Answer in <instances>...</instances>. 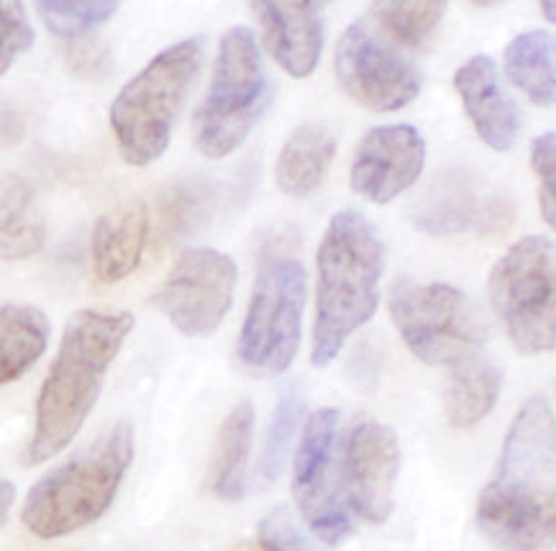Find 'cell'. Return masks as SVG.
I'll use <instances>...</instances> for the list:
<instances>
[{
    "label": "cell",
    "instance_id": "obj_1",
    "mask_svg": "<svg viewBox=\"0 0 556 551\" xmlns=\"http://www.w3.org/2000/svg\"><path fill=\"white\" fill-rule=\"evenodd\" d=\"M477 526L501 551L556 547V421L546 398H529L513 418L477 500Z\"/></svg>",
    "mask_w": 556,
    "mask_h": 551
},
{
    "label": "cell",
    "instance_id": "obj_34",
    "mask_svg": "<svg viewBox=\"0 0 556 551\" xmlns=\"http://www.w3.org/2000/svg\"><path fill=\"white\" fill-rule=\"evenodd\" d=\"M541 13H544L548 24H556V0H544V3H541Z\"/></svg>",
    "mask_w": 556,
    "mask_h": 551
},
{
    "label": "cell",
    "instance_id": "obj_31",
    "mask_svg": "<svg viewBox=\"0 0 556 551\" xmlns=\"http://www.w3.org/2000/svg\"><path fill=\"white\" fill-rule=\"evenodd\" d=\"M0 28H3V57H0V73H9L13 62L31 49L34 28L28 26L26 9L21 3L0 5Z\"/></svg>",
    "mask_w": 556,
    "mask_h": 551
},
{
    "label": "cell",
    "instance_id": "obj_32",
    "mask_svg": "<svg viewBox=\"0 0 556 551\" xmlns=\"http://www.w3.org/2000/svg\"><path fill=\"white\" fill-rule=\"evenodd\" d=\"M260 541L267 551H313L285 505L275 508L262 518Z\"/></svg>",
    "mask_w": 556,
    "mask_h": 551
},
{
    "label": "cell",
    "instance_id": "obj_30",
    "mask_svg": "<svg viewBox=\"0 0 556 551\" xmlns=\"http://www.w3.org/2000/svg\"><path fill=\"white\" fill-rule=\"evenodd\" d=\"M111 49L90 34L73 39L64 49V64L83 80H103L111 73Z\"/></svg>",
    "mask_w": 556,
    "mask_h": 551
},
{
    "label": "cell",
    "instance_id": "obj_27",
    "mask_svg": "<svg viewBox=\"0 0 556 551\" xmlns=\"http://www.w3.org/2000/svg\"><path fill=\"white\" fill-rule=\"evenodd\" d=\"M303 416V398L298 396V390L288 388L277 400L273 421H269L265 449L260 456V477L265 483H275L282 475L285 460H288L292 439H295L298 426H301Z\"/></svg>",
    "mask_w": 556,
    "mask_h": 551
},
{
    "label": "cell",
    "instance_id": "obj_7",
    "mask_svg": "<svg viewBox=\"0 0 556 551\" xmlns=\"http://www.w3.org/2000/svg\"><path fill=\"white\" fill-rule=\"evenodd\" d=\"M388 305L405 347L431 367H462L475 362V354L488 339L480 308L452 285L397 277Z\"/></svg>",
    "mask_w": 556,
    "mask_h": 551
},
{
    "label": "cell",
    "instance_id": "obj_21",
    "mask_svg": "<svg viewBox=\"0 0 556 551\" xmlns=\"http://www.w3.org/2000/svg\"><path fill=\"white\" fill-rule=\"evenodd\" d=\"M49 343V321L34 305H3L0 311V380L16 383L37 364Z\"/></svg>",
    "mask_w": 556,
    "mask_h": 551
},
{
    "label": "cell",
    "instance_id": "obj_15",
    "mask_svg": "<svg viewBox=\"0 0 556 551\" xmlns=\"http://www.w3.org/2000/svg\"><path fill=\"white\" fill-rule=\"evenodd\" d=\"M454 88L484 145L495 152H510L520 136V111L516 100L503 88L493 57H469L456 70Z\"/></svg>",
    "mask_w": 556,
    "mask_h": 551
},
{
    "label": "cell",
    "instance_id": "obj_20",
    "mask_svg": "<svg viewBox=\"0 0 556 551\" xmlns=\"http://www.w3.org/2000/svg\"><path fill=\"white\" fill-rule=\"evenodd\" d=\"M254 408L249 400H241L228 413L218 431L216 454L211 462V490L213 496L237 503L247 492V462L252 452Z\"/></svg>",
    "mask_w": 556,
    "mask_h": 551
},
{
    "label": "cell",
    "instance_id": "obj_16",
    "mask_svg": "<svg viewBox=\"0 0 556 551\" xmlns=\"http://www.w3.org/2000/svg\"><path fill=\"white\" fill-rule=\"evenodd\" d=\"M252 11L265 34V47L290 77L313 75L324 49V3L262 0Z\"/></svg>",
    "mask_w": 556,
    "mask_h": 551
},
{
    "label": "cell",
    "instance_id": "obj_3",
    "mask_svg": "<svg viewBox=\"0 0 556 551\" xmlns=\"http://www.w3.org/2000/svg\"><path fill=\"white\" fill-rule=\"evenodd\" d=\"M318 292L313 321V367H329L349 336L380 305L384 247L375 226L356 211H339L318 249Z\"/></svg>",
    "mask_w": 556,
    "mask_h": 551
},
{
    "label": "cell",
    "instance_id": "obj_9",
    "mask_svg": "<svg viewBox=\"0 0 556 551\" xmlns=\"http://www.w3.org/2000/svg\"><path fill=\"white\" fill-rule=\"evenodd\" d=\"M305 267L292 254L262 262L239 334V360L256 377H275L295 362L301 349Z\"/></svg>",
    "mask_w": 556,
    "mask_h": 551
},
{
    "label": "cell",
    "instance_id": "obj_11",
    "mask_svg": "<svg viewBox=\"0 0 556 551\" xmlns=\"http://www.w3.org/2000/svg\"><path fill=\"white\" fill-rule=\"evenodd\" d=\"M237 277V262L218 249H185L156 290L154 303L177 331L205 339L224 324Z\"/></svg>",
    "mask_w": 556,
    "mask_h": 551
},
{
    "label": "cell",
    "instance_id": "obj_29",
    "mask_svg": "<svg viewBox=\"0 0 556 551\" xmlns=\"http://www.w3.org/2000/svg\"><path fill=\"white\" fill-rule=\"evenodd\" d=\"M531 167L539 177L541 216L556 231V132L541 134L533 139Z\"/></svg>",
    "mask_w": 556,
    "mask_h": 551
},
{
    "label": "cell",
    "instance_id": "obj_25",
    "mask_svg": "<svg viewBox=\"0 0 556 551\" xmlns=\"http://www.w3.org/2000/svg\"><path fill=\"white\" fill-rule=\"evenodd\" d=\"M446 3L439 0H420V3H372L369 9V18L375 21V26L388 37L392 45L401 49H420L426 41L431 39V34L437 32L439 21L444 18Z\"/></svg>",
    "mask_w": 556,
    "mask_h": 551
},
{
    "label": "cell",
    "instance_id": "obj_13",
    "mask_svg": "<svg viewBox=\"0 0 556 551\" xmlns=\"http://www.w3.org/2000/svg\"><path fill=\"white\" fill-rule=\"evenodd\" d=\"M401 472V443L390 426L362 421L344 447V496L352 511L367 524L380 526L395 505V483Z\"/></svg>",
    "mask_w": 556,
    "mask_h": 551
},
{
    "label": "cell",
    "instance_id": "obj_10",
    "mask_svg": "<svg viewBox=\"0 0 556 551\" xmlns=\"http://www.w3.org/2000/svg\"><path fill=\"white\" fill-rule=\"evenodd\" d=\"M341 90L369 111H401L420 92V73L405 49L384 37L367 18L354 21L337 47Z\"/></svg>",
    "mask_w": 556,
    "mask_h": 551
},
{
    "label": "cell",
    "instance_id": "obj_23",
    "mask_svg": "<svg viewBox=\"0 0 556 551\" xmlns=\"http://www.w3.org/2000/svg\"><path fill=\"white\" fill-rule=\"evenodd\" d=\"M218 205V188L205 177L175 183L160 198V241L185 239L208 224Z\"/></svg>",
    "mask_w": 556,
    "mask_h": 551
},
{
    "label": "cell",
    "instance_id": "obj_18",
    "mask_svg": "<svg viewBox=\"0 0 556 551\" xmlns=\"http://www.w3.org/2000/svg\"><path fill=\"white\" fill-rule=\"evenodd\" d=\"M333 154L337 139L326 126L303 124L288 136L275 164L277 185L285 196L305 198L324 183Z\"/></svg>",
    "mask_w": 556,
    "mask_h": 551
},
{
    "label": "cell",
    "instance_id": "obj_35",
    "mask_svg": "<svg viewBox=\"0 0 556 551\" xmlns=\"http://www.w3.org/2000/svg\"><path fill=\"white\" fill-rule=\"evenodd\" d=\"M241 551H256V549H241Z\"/></svg>",
    "mask_w": 556,
    "mask_h": 551
},
{
    "label": "cell",
    "instance_id": "obj_17",
    "mask_svg": "<svg viewBox=\"0 0 556 551\" xmlns=\"http://www.w3.org/2000/svg\"><path fill=\"white\" fill-rule=\"evenodd\" d=\"M149 239L144 200H126L92 228V272L105 285L121 283L139 267Z\"/></svg>",
    "mask_w": 556,
    "mask_h": 551
},
{
    "label": "cell",
    "instance_id": "obj_19",
    "mask_svg": "<svg viewBox=\"0 0 556 551\" xmlns=\"http://www.w3.org/2000/svg\"><path fill=\"white\" fill-rule=\"evenodd\" d=\"M505 75L536 105H556V34L541 28L518 34L505 47Z\"/></svg>",
    "mask_w": 556,
    "mask_h": 551
},
{
    "label": "cell",
    "instance_id": "obj_8",
    "mask_svg": "<svg viewBox=\"0 0 556 551\" xmlns=\"http://www.w3.org/2000/svg\"><path fill=\"white\" fill-rule=\"evenodd\" d=\"M490 300L520 354L556 347V241L523 236L490 272Z\"/></svg>",
    "mask_w": 556,
    "mask_h": 551
},
{
    "label": "cell",
    "instance_id": "obj_22",
    "mask_svg": "<svg viewBox=\"0 0 556 551\" xmlns=\"http://www.w3.org/2000/svg\"><path fill=\"white\" fill-rule=\"evenodd\" d=\"M503 390V372L495 364L467 362L448 380L444 396L446 421L454 428H472L490 416Z\"/></svg>",
    "mask_w": 556,
    "mask_h": 551
},
{
    "label": "cell",
    "instance_id": "obj_33",
    "mask_svg": "<svg viewBox=\"0 0 556 551\" xmlns=\"http://www.w3.org/2000/svg\"><path fill=\"white\" fill-rule=\"evenodd\" d=\"M13 498H16V488H13V483H9V479H3V483H0V521H3V524L9 521Z\"/></svg>",
    "mask_w": 556,
    "mask_h": 551
},
{
    "label": "cell",
    "instance_id": "obj_24",
    "mask_svg": "<svg viewBox=\"0 0 556 551\" xmlns=\"http://www.w3.org/2000/svg\"><path fill=\"white\" fill-rule=\"evenodd\" d=\"M47 228L37 211L34 188L21 177H9L3 188V256L26 260L45 247Z\"/></svg>",
    "mask_w": 556,
    "mask_h": 551
},
{
    "label": "cell",
    "instance_id": "obj_4",
    "mask_svg": "<svg viewBox=\"0 0 556 551\" xmlns=\"http://www.w3.org/2000/svg\"><path fill=\"white\" fill-rule=\"evenodd\" d=\"M134 460V431L116 424L83 454L41 477L28 490L21 521L37 539L83 531L109 511Z\"/></svg>",
    "mask_w": 556,
    "mask_h": 551
},
{
    "label": "cell",
    "instance_id": "obj_14",
    "mask_svg": "<svg viewBox=\"0 0 556 551\" xmlns=\"http://www.w3.org/2000/svg\"><path fill=\"white\" fill-rule=\"evenodd\" d=\"M426 167V141L416 126H377L362 139L352 162V190L384 205L403 196Z\"/></svg>",
    "mask_w": 556,
    "mask_h": 551
},
{
    "label": "cell",
    "instance_id": "obj_28",
    "mask_svg": "<svg viewBox=\"0 0 556 551\" xmlns=\"http://www.w3.org/2000/svg\"><path fill=\"white\" fill-rule=\"evenodd\" d=\"M39 18L54 37L62 39H80L90 28L101 26L118 11V3L103 0V3H62V0H41L37 3Z\"/></svg>",
    "mask_w": 556,
    "mask_h": 551
},
{
    "label": "cell",
    "instance_id": "obj_5",
    "mask_svg": "<svg viewBox=\"0 0 556 551\" xmlns=\"http://www.w3.org/2000/svg\"><path fill=\"white\" fill-rule=\"evenodd\" d=\"M203 54V37L177 41L156 54L113 98L111 128L128 164L147 167L165 154L175 121L201 75Z\"/></svg>",
    "mask_w": 556,
    "mask_h": 551
},
{
    "label": "cell",
    "instance_id": "obj_12",
    "mask_svg": "<svg viewBox=\"0 0 556 551\" xmlns=\"http://www.w3.org/2000/svg\"><path fill=\"white\" fill-rule=\"evenodd\" d=\"M339 434L337 408H320L305 421L292 467V496L298 500L305 524L316 539L329 547L344 543L354 531L339 488L331 479L333 447Z\"/></svg>",
    "mask_w": 556,
    "mask_h": 551
},
{
    "label": "cell",
    "instance_id": "obj_26",
    "mask_svg": "<svg viewBox=\"0 0 556 551\" xmlns=\"http://www.w3.org/2000/svg\"><path fill=\"white\" fill-rule=\"evenodd\" d=\"M493 205L480 203L469 188H446L418 211V226L431 234H462L467 228L488 226Z\"/></svg>",
    "mask_w": 556,
    "mask_h": 551
},
{
    "label": "cell",
    "instance_id": "obj_2",
    "mask_svg": "<svg viewBox=\"0 0 556 551\" xmlns=\"http://www.w3.org/2000/svg\"><path fill=\"white\" fill-rule=\"evenodd\" d=\"M134 328L126 311L83 308L64 326L37 400V428L24 452V464L52 460L73 443L101 396L109 367Z\"/></svg>",
    "mask_w": 556,
    "mask_h": 551
},
{
    "label": "cell",
    "instance_id": "obj_6",
    "mask_svg": "<svg viewBox=\"0 0 556 551\" xmlns=\"http://www.w3.org/2000/svg\"><path fill=\"white\" fill-rule=\"evenodd\" d=\"M269 83L252 28H228L218 45L211 88L192 118L198 152L224 160L244 145L269 105Z\"/></svg>",
    "mask_w": 556,
    "mask_h": 551
}]
</instances>
